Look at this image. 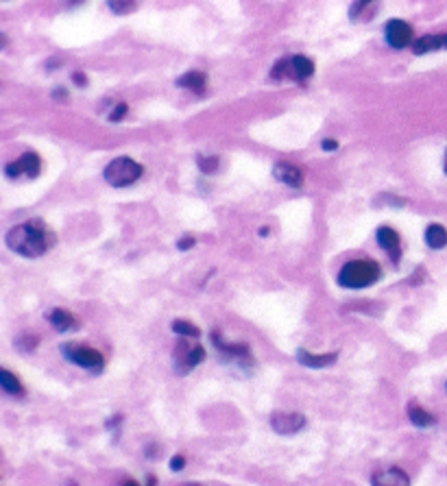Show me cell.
Returning a JSON list of instances; mask_svg holds the SVG:
<instances>
[{
	"label": "cell",
	"instance_id": "obj_16",
	"mask_svg": "<svg viewBox=\"0 0 447 486\" xmlns=\"http://www.w3.org/2000/svg\"><path fill=\"white\" fill-rule=\"evenodd\" d=\"M177 85H182L184 89H190V92H195V94H205V74L203 72H197V70H192V72H186L184 77H179Z\"/></svg>",
	"mask_w": 447,
	"mask_h": 486
},
{
	"label": "cell",
	"instance_id": "obj_6",
	"mask_svg": "<svg viewBox=\"0 0 447 486\" xmlns=\"http://www.w3.org/2000/svg\"><path fill=\"white\" fill-rule=\"evenodd\" d=\"M203 360H205V349L201 345H186V342L177 345V356H175L177 373L186 375L192 369H197Z\"/></svg>",
	"mask_w": 447,
	"mask_h": 486
},
{
	"label": "cell",
	"instance_id": "obj_12",
	"mask_svg": "<svg viewBox=\"0 0 447 486\" xmlns=\"http://www.w3.org/2000/svg\"><path fill=\"white\" fill-rule=\"evenodd\" d=\"M273 177L277 181H281V184H286L290 188H301L304 186V173L301 168H297V166L288 164V162H279L273 166Z\"/></svg>",
	"mask_w": 447,
	"mask_h": 486
},
{
	"label": "cell",
	"instance_id": "obj_10",
	"mask_svg": "<svg viewBox=\"0 0 447 486\" xmlns=\"http://www.w3.org/2000/svg\"><path fill=\"white\" fill-rule=\"evenodd\" d=\"M371 486H410V478L404 469L391 467V469L376 471V474L371 476Z\"/></svg>",
	"mask_w": 447,
	"mask_h": 486
},
{
	"label": "cell",
	"instance_id": "obj_17",
	"mask_svg": "<svg viewBox=\"0 0 447 486\" xmlns=\"http://www.w3.org/2000/svg\"><path fill=\"white\" fill-rule=\"evenodd\" d=\"M443 46H445L443 35H432L430 33V35H423V37H419L412 44V53L414 55H428V53H435V51L443 49Z\"/></svg>",
	"mask_w": 447,
	"mask_h": 486
},
{
	"label": "cell",
	"instance_id": "obj_11",
	"mask_svg": "<svg viewBox=\"0 0 447 486\" xmlns=\"http://www.w3.org/2000/svg\"><path fill=\"white\" fill-rule=\"evenodd\" d=\"M378 245L389 253L391 260L397 264L399 262V255H401V240H399V234L395 229H391V227L382 225L378 229Z\"/></svg>",
	"mask_w": 447,
	"mask_h": 486
},
{
	"label": "cell",
	"instance_id": "obj_29",
	"mask_svg": "<svg viewBox=\"0 0 447 486\" xmlns=\"http://www.w3.org/2000/svg\"><path fill=\"white\" fill-rule=\"evenodd\" d=\"M123 486H142V484H138V482H133V480H127ZM146 486H155V480L153 478H148V484Z\"/></svg>",
	"mask_w": 447,
	"mask_h": 486
},
{
	"label": "cell",
	"instance_id": "obj_23",
	"mask_svg": "<svg viewBox=\"0 0 447 486\" xmlns=\"http://www.w3.org/2000/svg\"><path fill=\"white\" fill-rule=\"evenodd\" d=\"M109 9H112L114 13H118V16H127V13L136 11L138 5H136V3H109Z\"/></svg>",
	"mask_w": 447,
	"mask_h": 486
},
{
	"label": "cell",
	"instance_id": "obj_24",
	"mask_svg": "<svg viewBox=\"0 0 447 486\" xmlns=\"http://www.w3.org/2000/svg\"><path fill=\"white\" fill-rule=\"evenodd\" d=\"M125 114H127V103H118L114 107V112L109 114V120H112V123H118L121 118H125Z\"/></svg>",
	"mask_w": 447,
	"mask_h": 486
},
{
	"label": "cell",
	"instance_id": "obj_25",
	"mask_svg": "<svg viewBox=\"0 0 447 486\" xmlns=\"http://www.w3.org/2000/svg\"><path fill=\"white\" fill-rule=\"evenodd\" d=\"M37 342H40V338L37 336H22V338H18V342L16 345H20L22 349H33V347H37Z\"/></svg>",
	"mask_w": 447,
	"mask_h": 486
},
{
	"label": "cell",
	"instance_id": "obj_14",
	"mask_svg": "<svg viewBox=\"0 0 447 486\" xmlns=\"http://www.w3.org/2000/svg\"><path fill=\"white\" fill-rule=\"evenodd\" d=\"M46 321L57 329V331H72V329H77L79 327V321L74 318L72 312L64 310V308H53L46 312Z\"/></svg>",
	"mask_w": 447,
	"mask_h": 486
},
{
	"label": "cell",
	"instance_id": "obj_18",
	"mask_svg": "<svg viewBox=\"0 0 447 486\" xmlns=\"http://www.w3.org/2000/svg\"><path fill=\"white\" fill-rule=\"evenodd\" d=\"M426 242L430 249H445L447 247V229L439 223L428 225L426 229Z\"/></svg>",
	"mask_w": 447,
	"mask_h": 486
},
{
	"label": "cell",
	"instance_id": "obj_20",
	"mask_svg": "<svg viewBox=\"0 0 447 486\" xmlns=\"http://www.w3.org/2000/svg\"><path fill=\"white\" fill-rule=\"evenodd\" d=\"M378 11V3H367V0H358V3H353L349 7V18L356 22V20H360V18H367L371 20L374 18V13Z\"/></svg>",
	"mask_w": 447,
	"mask_h": 486
},
{
	"label": "cell",
	"instance_id": "obj_19",
	"mask_svg": "<svg viewBox=\"0 0 447 486\" xmlns=\"http://www.w3.org/2000/svg\"><path fill=\"white\" fill-rule=\"evenodd\" d=\"M0 386H3L5 392L16 394V397H24V394H26V392H24V386H22V382H20V377L13 375V373L7 371V369L0 371Z\"/></svg>",
	"mask_w": 447,
	"mask_h": 486
},
{
	"label": "cell",
	"instance_id": "obj_15",
	"mask_svg": "<svg viewBox=\"0 0 447 486\" xmlns=\"http://www.w3.org/2000/svg\"><path fill=\"white\" fill-rule=\"evenodd\" d=\"M406 413H408V419H410V423L414 425V428H432V425L437 423L435 415L428 413L426 408H421L419 403H414V401L408 403Z\"/></svg>",
	"mask_w": 447,
	"mask_h": 486
},
{
	"label": "cell",
	"instance_id": "obj_4",
	"mask_svg": "<svg viewBox=\"0 0 447 486\" xmlns=\"http://www.w3.org/2000/svg\"><path fill=\"white\" fill-rule=\"evenodd\" d=\"M315 74V64L310 62L308 57L297 55L277 62L271 70L273 79H292V81H306Z\"/></svg>",
	"mask_w": 447,
	"mask_h": 486
},
{
	"label": "cell",
	"instance_id": "obj_30",
	"mask_svg": "<svg viewBox=\"0 0 447 486\" xmlns=\"http://www.w3.org/2000/svg\"><path fill=\"white\" fill-rule=\"evenodd\" d=\"M72 79H74V81H77V83H79L81 87L85 85V77H83V72H74V74H72Z\"/></svg>",
	"mask_w": 447,
	"mask_h": 486
},
{
	"label": "cell",
	"instance_id": "obj_32",
	"mask_svg": "<svg viewBox=\"0 0 447 486\" xmlns=\"http://www.w3.org/2000/svg\"><path fill=\"white\" fill-rule=\"evenodd\" d=\"M445 173H447V153H445Z\"/></svg>",
	"mask_w": 447,
	"mask_h": 486
},
{
	"label": "cell",
	"instance_id": "obj_22",
	"mask_svg": "<svg viewBox=\"0 0 447 486\" xmlns=\"http://www.w3.org/2000/svg\"><path fill=\"white\" fill-rule=\"evenodd\" d=\"M197 164H199V168H201L205 175H210V173H216V168H218V157H216V155H212V157L199 155V157H197Z\"/></svg>",
	"mask_w": 447,
	"mask_h": 486
},
{
	"label": "cell",
	"instance_id": "obj_13",
	"mask_svg": "<svg viewBox=\"0 0 447 486\" xmlns=\"http://www.w3.org/2000/svg\"><path fill=\"white\" fill-rule=\"evenodd\" d=\"M297 360L308 369H327L338 360V352L334 354H310L308 349H297Z\"/></svg>",
	"mask_w": 447,
	"mask_h": 486
},
{
	"label": "cell",
	"instance_id": "obj_7",
	"mask_svg": "<svg viewBox=\"0 0 447 486\" xmlns=\"http://www.w3.org/2000/svg\"><path fill=\"white\" fill-rule=\"evenodd\" d=\"M40 168H42V162H40V155L37 153H24L20 159L16 162H9L5 166V173L9 179H35L40 175Z\"/></svg>",
	"mask_w": 447,
	"mask_h": 486
},
{
	"label": "cell",
	"instance_id": "obj_9",
	"mask_svg": "<svg viewBox=\"0 0 447 486\" xmlns=\"http://www.w3.org/2000/svg\"><path fill=\"white\" fill-rule=\"evenodd\" d=\"M271 428L277 434L290 436V434H297L306 428V417L299 413H275L271 417Z\"/></svg>",
	"mask_w": 447,
	"mask_h": 486
},
{
	"label": "cell",
	"instance_id": "obj_2",
	"mask_svg": "<svg viewBox=\"0 0 447 486\" xmlns=\"http://www.w3.org/2000/svg\"><path fill=\"white\" fill-rule=\"evenodd\" d=\"M382 275V268L376 260L371 257H360V260H351L338 272V286L349 288V290H362V288L374 286Z\"/></svg>",
	"mask_w": 447,
	"mask_h": 486
},
{
	"label": "cell",
	"instance_id": "obj_8",
	"mask_svg": "<svg viewBox=\"0 0 447 486\" xmlns=\"http://www.w3.org/2000/svg\"><path fill=\"white\" fill-rule=\"evenodd\" d=\"M384 37L391 49L401 51L412 42V26L404 20H397V18L389 20L386 22V28H384Z\"/></svg>",
	"mask_w": 447,
	"mask_h": 486
},
{
	"label": "cell",
	"instance_id": "obj_28",
	"mask_svg": "<svg viewBox=\"0 0 447 486\" xmlns=\"http://www.w3.org/2000/svg\"><path fill=\"white\" fill-rule=\"evenodd\" d=\"M321 146H323V150H336V148H338V142H336V140H330V138H325V140L321 142Z\"/></svg>",
	"mask_w": 447,
	"mask_h": 486
},
{
	"label": "cell",
	"instance_id": "obj_27",
	"mask_svg": "<svg viewBox=\"0 0 447 486\" xmlns=\"http://www.w3.org/2000/svg\"><path fill=\"white\" fill-rule=\"evenodd\" d=\"M177 247L182 249V251H188V249H192V247H195V238L186 236V238H182V240L177 242Z\"/></svg>",
	"mask_w": 447,
	"mask_h": 486
},
{
	"label": "cell",
	"instance_id": "obj_31",
	"mask_svg": "<svg viewBox=\"0 0 447 486\" xmlns=\"http://www.w3.org/2000/svg\"><path fill=\"white\" fill-rule=\"evenodd\" d=\"M443 40H445V49H447V33L443 35Z\"/></svg>",
	"mask_w": 447,
	"mask_h": 486
},
{
	"label": "cell",
	"instance_id": "obj_33",
	"mask_svg": "<svg viewBox=\"0 0 447 486\" xmlns=\"http://www.w3.org/2000/svg\"><path fill=\"white\" fill-rule=\"evenodd\" d=\"M445 388H447V384H445Z\"/></svg>",
	"mask_w": 447,
	"mask_h": 486
},
{
	"label": "cell",
	"instance_id": "obj_5",
	"mask_svg": "<svg viewBox=\"0 0 447 486\" xmlns=\"http://www.w3.org/2000/svg\"><path fill=\"white\" fill-rule=\"evenodd\" d=\"M62 354L66 360L74 362L77 367L81 369H87V371H103V367H105V358H103V354L98 352V349L94 347H87V345H62Z\"/></svg>",
	"mask_w": 447,
	"mask_h": 486
},
{
	"label": "cell",
	"instance_id": "obj_26",
	"mask_svg": "<svg viewBox=\"0 0 447 486\" xmlns=\"http://www.w3.org/2000/svg\"><path fill=\"white\" fill-rule=\"evenodd\" d=\"M186 467V458H184V455H173V458H170V469L173 471H182Z\"/></svg>",
	"mask_w": 447,
	"mask_h": 486
},
{
	"label": "cell",
	"instance_id": "obj_21",
	"mask_svg": "<svg viewBox=\"0 0 447 486\" xmlns=\"http://www.w3.org/2000/svg\"><path fill=\"white\" fill-rule=\"evenodd\" d=\"M173 331L182 333V336H186V338H199L201 336V329L188 321H173Z\"/></svg>",
	"mask_w": 447,
	"mask_h": 486
},
{
	"label": "cell",
	"instance_id": "obj_3",
	"mask_svg": "<svg viewBox=\"0 0 447 486\" xmlns=\"http://www.w3.org/2000/svg\"><path fill=\"white\" fill-rule=\"evenodd\" d=\"M144 168L142 164H138L136 159L131 157H116L112 159L105 171H103V177H105V181L112 186V188H127V186H133L136 181L142 177Z\"/></svg>",
	"mask_w": 447,
	"mask_h": 486
},
{
	"label": "cell",
	"instance_id": "obj_1",
	"mask_svg": "<svg viewBox=\"0 0 447 486\" xmlns=\"http://www.w3.org/2000/svg\"><path fill=\"white\" fill-rule=\"evenodd\" d=\"M5 242L13 253H18L22 257H31L33 260V257L44 255L55 245V234L49 232L46 223L42 218H33V220L11 227L5 236Z\"/></svg>",
	"mask_w": 447,
	"mask_h": 486
}]
</instances>
